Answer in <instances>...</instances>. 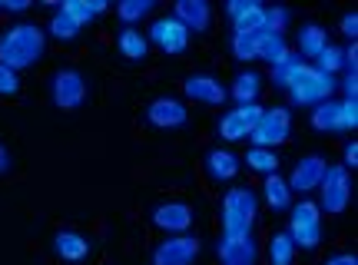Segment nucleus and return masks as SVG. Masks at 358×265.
<instances>
[{
    "instance_id": "23",
    "label": "nucleus",
    "mask_w": 358,
    "mask_h": 265,
    "mask_svg": "<svg viewBox=\"0 0 358 265\" xmlns=\"http://www.w3.org/2000/svg\"><path fill=\"white\" fill-rule=\"evenodd\" d=\"M262 196H266V202L272 206V213H285V209L292 206V189H289V182H285L279 173L266 176V182H262Z\"/></svg>"
},
{
    "instance_id": "37",
    "label": "nucleus",
    "mask_w": 358,
    "mask_h": 265,
    "mask_svg": "<svg viewBox=\"0 0 358 265\" xmlns=\"http://www.w3.org/2000/svg\"><path fill=\"white\" fill-rule=\"evenodd\" d=\"M342 34H345V37L355 43V37H358V13H355V10L342 17Z\"/></svg>"
},
{
    "instance_id": "43",
    "label": "nucleus",
    "mask_w": 358,
    "mask_h": 265,
    "mask_svg": "<svg viewBox=\"0 0 358 265\" xmlns=\"http://www.w3.org/2000/svg\"><path fill=\"white\" fill-rule=\"evenodd\" d=\"M7 169H10V152L0 146V173H7Z\"/></svg>"
},
{
    "instance_id": "28",
    "label": "nucleus",
    "mask_w": 358,
    "mask_h": 265,
    "mask_svg": "<svg viewBox=\"0 0 358 265\" xmlns=\"http://www.w3.org/2000/svg\"><path fill=\"white\" fill-rule=\"evenodd\" d=\"M295 252H299V249L292 245L289 232H275V236L268 239V265H292Z\"/></svg>"
},
{
    "instance_id": "30",
    "label": "nucleus",
    "mask_w": 358,
    "mask_h": 265,
    "mask_svg": "<svg viewBox=\"0 0 358 265\" xmlns=\"http://www.w3.org/2000/svg\"><path fill=\"white\" fill-rule=\"evenodd\" d=\"M315 70H322V73H329V76H335L338 70H345V50L329 43V47L315 57Z\"/></svg>"
},
{
    "instance_id": "24",
    "label": "nucleus",
    "mask_w": 358,
    "mask_h": 265,
    "mask_svg": "<svg viewBox=\"0 0 358 265\" xmlns=\"http://www.w3.org/2000/svg\"><path fill=\"white\" fill-rule=\"evenodd\" d=\"M325 47H329V34H325L322 24H306L299 30V53H302V57L315 60Z\"/></svg>"
},
{
    "instance_id": "40",
    "label": "nucleus",
    "mask_w": 358,
    "mask_h": 265,
    "mask_svg": "<svg viewBox=\"0 0 358 265\" xmlns=\"http://www.w3.org/2000/svg\"><path fill=\"white\" fill-rule=\"evenodd\" d=\"M325 265H358L355 252H335L332 259H325Z\"/></svg>"
},
{
    "instance_id": "12",
    "label": "nucleus",
    "mask_w": 358,
    "mask_h": 265,
    "mask_svg": "<svg viewBox=\"0 0 358 265\" xmlns=\"http://www.w3.org/2000/svg\"><path fill=\"white\" fill-rule=\"evenodd\" d=\"M226 13L232 17V27L236 34H245V37H256L266 30V7L256 3V0H232Z\"/></svg>"
},
{
    "instance_id": "34",
    "label": "nucleus",
    "mask_w": 358,
    "mask_h": 265,
    "mask_svg": "<svg viewBox=\"0 0 358 265\" xmlns=\"http://www.w3.org/2000/svg\"><path fill=\"white\" fill-rule=\"evenodd\" d=\"M20 93V73L0 64V96H17Z\"/></svg>"
},
{
    "instance_id": "10",
    "label": "nucleus",
    "mask_w": 358,
    "mask_h": 265,
    "mask_svg": "<svg viewBox=\"0 0 358 265\" xmlns=\"http://www.w3.org/2000/svg\"><path fill=\"white\" fill-rule=\"evenodd\" d=\"M199 255V239L182 232L173 239H163L153 249V265H192V259Z\"/></svg>"
},
{
    "instance_id": "7",
    "label": "nucleus",
    "mask_w": 358,
    "mask_h": 265,
    "mask_svg": "<svg viewBox=\"0 0 358 265\" xmlns=\"http://www.w3.org/2000/svg\"><path fill=\"white\" fill-rule=\"evenodd\" d=\"M50 96H53V103H57L64 113L80 110L83 100H87V80H83V73L73 70V66L57 70V73L50 76Z\"/></svg>"
},
{
    "instance_id": "31",
    "label": "nucleus",
    "mask_w": 358,
    "mask_h": 265,
    "mask_svg": "<svg viewBox=\"0 0 358 265\" xmlns=\"http://www.w3.org/2000/svg\"><path fill=\"white\" fill-rule=\"evenodd\" d=\"M50 37H57V40H77L80 37V30H83V27L80 24H73V20H70V17H66L64 10H57L50 17Z\"/></svg>"
},
{
    "instance_id": "15",
    "label": "nucleus",
    "mask_w": 358,
    "mask_h": 265,
    "mask_svg": "<svg viewBox=\"0 0 358 265\" xmlns=\"http://www.w3.org/2000/svg\"><path fill=\"white\" fill-rule=\"evenodd\" d=\"M153 226L169 232V236H182L192 229V206L186 202H159L153 209Z\"/></svg>"
},
{
    "instance_id": "13",
    "label": "nucleus",
    "mask_w": 358,
    "mask_h": 265,
    "mask_svg": "<svg viewBox=\"0 0 358 265\" xmlns=\"http://www.w3.org/2000/svg\"><path fill=\"white\" fill-rule=\"evenodd\" d=\"M216 255L222 265H256L259 245L252 236H222L216 242Z\"/></svg>"
},
{
    "instance_id": "22",
    "label": "nucleus",
    "mask_w": 358,
    "mask_h": 265,
    "mask_svg": "<svg viewBox=\"0 0 358 265\" xmlns=\"http://www.w3.org/2000/svg\"><path fill=\"white\" fill-rule=\"evenodd\" d=\"M60 10H64L73 24L90 27L103 10H106V3H103V0H64V3H60Z\"/></svg>"
},
{
    "instance_id": "16",
    "label": "nucleus",
    "mask_w": 358,
    "mask_h": 265,
    "mask_svg": "<svg viewBox=\"0 0 358 265\" xmlns=\"http://www.w3.org/2000/svg\"><path fill=\"white\" fill-rule=\"evenodd\" d=\"M146 116H150V123L159 129H179V127H186L189 110H186L182 100H176V96H156V100L146 106Z\"/></svg>"
},
{
    "instance_id": "11",
    "label": "nucleus",
    "mask_w": 358,
    "mask_h": 265,
    "mask_svg": "<svg viewBox=\"0 0 358 265\" xmlns=\"http://www.w3.org/2000/svg\"><path fill=\"white\" fill-rule=\"evenodd\" d=\"M182 93L196 103H206V106H222L226 96H229V89L219 83V76L213 73H189L182 80Z\"/></svg>"
},
{
    "instance_id": "32",
    "label": "nucleus",
    "mask_w": 358,
    "mask_h": 265,
    "mask_svg": "<svg viewBox=\"0 0 358 265\" xmlns=\"http://www.w3.org/2000/svg\"><path fill=\"white\" fill-rule=\"evenodd\" d=\"M289 20H292L289 7H266V30H272V34H285Z\"/></svg>"
},
{
    "instance_id": "18",
    "label": "nucleus",
    "mask_w": 358,
    "mask_h": 265,
    "mask_svg": "<svg viewBox=\"0 0 358 265\" xmlns=\"http://www.w3.org/2000/svg\"><path fill=\"white\" fill-rule=\"evenodd\" d=\"M173 17H176L179 24L186 27V30H196V34H203V30H209L213 10H209V3H206V0H176V7H173Z\"/></svg>"
},
{
    "instance_id": "14",
    "label": "nucleus",
    "mask_w": 358,
    "mask_h": 265,
    "mask_svg": "<svg viewBox=\"0 0 358 265\" xmlns=\"http://www.w3.org/2000/svg\"><path fill=\"white\" fill-rule=\"evenodd\" d=\"M325 156H319V152H308V156H302L299 163H295L292 169V176L285 179L289 182V189L292 192H312V189H319V182L322 176H325Z\"/></svg>"
},
{
    "instance_id": "25",
    "label": "nucleus",
    "mask_w": 358,
    "mask_h": 265,
    "mask_svg": "<svg viewBox=\"0 0 358 265\" xmlns=\"http://www.w3.org/2000/svg\"><path fill=\"white\" fill-rule=\"evenodd\" d=\"M259 93H262V76H259L256 70H243V73L232 80V96H236L239 106H243V103H256Z\"/></svg>"
},
{
    "instance_id": "4",
    "label": "nucleus",
    "mask_w": 358,
    "mask_h": 265,
    "mask_svg": "<svg viewBox=\"0 0 358 265\" xmlns=\"http://www.w3.org/2000/svg\"><path fill=\"white\" fill-rule=\"evenodd\" d=\"M289 239L295 249H319L322 242V209L319 202L302 199L289 206Z\"/></svg>"
},
{
    "instance_id": "41",
    "label": "nucleus",
    "mask_w": 358,
    "mask_h": 265,
    "mask_svg": "<svg viewBox=\"0 0 358 265\" xmlns=\"http://www.w3.org/2000/svg\"><path fill=\"white\" fill-rule=\"evenodd\" d=\"M0 10H7V13H24V10H30V3H27V0H3V3H0Z\"/></svg>"
},
{
    "instance_id": "2",
    "label": "nucleus",
    "mask_w": 358,
    "mask_h": 265,
    "mask_svg": "<svg viewBox=\"0 0 358 265\" xmlns=\"http://www.w3.org/2000/svg\"><path fill=\"white\" fill-rule=\"evenodd\" d=\"M285 89H289V100L295 103V106H315V103L322 100H332V93L338 89V80L329 73H322V70H315L312 64H299L292 66V73H289V83H285Z\"/></svg>"
},
{
    "instance_id": "39",
    "label": "nucleus",
    "mask_w": 358,
    "mask_h": 265,
    "mask_svg": "<svg viewBox=\"0 0 358 265\" xmlns=\"http://www.w3.org/2000/svg\"><path fill=\"white\" fill-rule=\"evenodd\" d=\"M342 166L345 169H355L358 166V143L352 139V143H345V159H342Z\"/></svg>"
},
{
    "instance_id": "35",
    "label": "nucleus",
    "mask_w": 358,
    "mask_h": 265,
    "mask_svg": "<svg viewBox=\"0 0 358 265\" xmlns=\"http://www.w3.org/2000/svg\"><path fill=\"white\" fill-rule=\"evenodd\" d=\"M295 64H299V57H289V60H282L279 66H272V87L285 89V83H289V73H292Z\"/></svg>"
},
{
    "instance_id": "5",
    "label": "nucleus",
    "mask_w": 358,
    "mask_h": 265,
    "mask_svg": "<svg viewBox=\"0 0 358 265\" xmlns=\"http://www.w3.org/2000/svg\"><path fill=\"white\" fill-rule=\"evenodd\" d=\"M352 202V179L345 166H325V176L319 182V209L329 215H342Z\"/></svg>"
},
{
    "instance_id": "38",
    "label": "nucleus",
    "mask_w": 358,
    "mask_h": 265,
    "mask_svg": "<svg viewBox=\"0 0 358 265\" xmlns=\"http://www.w3.org/2000/svg\"><path fill=\"white\" fill-rule=\"evenodd\" d=\"M338 87L345 89V100H358V73H345V80Z\"/></svg>"
},
{
    "instance_id": "29",
    "label": "nucleus",
    "mask_w": 358,
    "mask_h": 265,
    "mask_svg": "<svg viewBox=\"0 0 358 265\" xmlns=\"http://www.w3.org/2000/svg\"><path fill=\"white\" fill-rule=\"evenodd\" d=\"M153 7H156V0H123V3H116V17L127 27H133V24H140L143 17H150Z\"/></svg>"
},
{
    "instance_id": "6",
    "label": "nucleus",
    "mask_w": 358,
    "mask_h": 265,
    "mask_svg": "<svg viewBox=\"0 0 358 265\" xmlns=\"http://www.w3.org/2000/svg\"><path fill=\"white\" fill-rule=\"evenodd\" d=\"M289 133H292V113L285 106H272V110H262V116H259V123L252 127L249 139H252V146L275 150V146H282L289 139Z\"/></svg>"
},
{
    "instance_id": "1",
    "label": "nucleus",
    "mask_w": 358,
    "mask_h": 265,
    "mask_svg": "<svg viewBox=\"0 0 358 265\" xmlns=\"http://www.w3.org/2000/svg\"><path fill=\"white\" fill-rule=\"evenodd\" d=\"M43 53H47V34L34 20H17L0 34V64L17 70V73L40 64Z\"/></svg>"
},
{
    "instance_id": "8",
    "label": "nucleus",
    "mask_w": 358,
    "mask_h": 265,
    "mask_svg": "<svg viewBox=\"0 0 358 265\" xmlns=\"http://www.w3.org/2000/svg\"><path fill=\"white\" fill-rule=\"evenodd\" d=\"M259 116H262V106H259V103L236 106V110L219 116V136L226 139V143H239V139H245L252 133V127L259 123Z\"/></svg>"
},
{
    "instance_id": "3",
    "label": "nucleus",
    "mask_w": 358,
    "mask_h": 265,
    "mask_svg": "<svg viewBox=\"0 0 358 265\" xmlns=\"http://www.w3.org/2000/svg\"><path fill=\"white\" fill-rule=\"evenodd\" d=\"M259 219V196L249 186H236L222 196V236H252Z\"/></svg>"
},
{
    "instance_id": "33",
    "label": "nucleus",
    "mask_w": 358,
    "mask_h": 265,
    "mask_svg": "<svg viewBox=\"0 0 358 265\" xmlns=\"http://www.w3.org/2000/svg\"><path fill=\"white\" fill-rule=\"evenodd\" d=\"M232 57L236 60H256V40L245 34H232Z\"/></svg>"
},
{
    "instance_id": "20",
    "label": "nucleus",
    "mask_w": 358,
    "mask_h": 265,
    "mask_svg": "<svg viewBox=\"0 0 358 265\" xmlns=\"http://www.w3.org/2000/svg\"><path fill=\"white\" fill-rule=\"evenodd\" d=\"M53 252L60 259H66V262H83L90 255V239L73 232V229H64V232L53 236Z\"/></svg>"
},
{
    "instance_id": "42",
    "label": "nucleus",
    "mask_w": 358,
    "mask_h": 265,
    "mask_svg": "<svg viewBox=\"0 0 358 265\" xmlns=\"http://www.w3.org/2000/svg\"><path fill=\"white\" fill-rule=\"evenodd\" d=\"M355 64H358V47L352 43V47L345 50V70L348 73H355Z\"/></svg>"
},
{
    "instance_id": "26",
    "label": "nucleus",
    "mask_w": 358,
    "mask_h": 265,
    "mask_svg": "<svg viewBox=\"0 0 358 265\" xmlns=\"http://www.w3.org/2000/svg\"><path fill=\"white\" fill-rule=\"evenodd\" d=\"M116 43H120V53H123L127 60H143V57L150 53V40L143 37L136 27H123L120 37H116Z\"/></svg>"
},
{
    "instance_id": "36",
    "label": "nucleus",
    "mask_w": 358,
    "mask_h": 265,
    "mask_svg": "<svg viewBox=\"0 0 358 265\" xmlns=\"http://www.w3.org/2000/svg\"><path fill=\"white\" fill-rule=\"evenodd\" d=\"M358 127V100H342V133Z\"/></svg>"
},
{
    "instance_id": "17",
    "label": "nucleus",
    "mask_w": 358,
    "mask_h": 265,
    "mask_svg": "<svg viewBox=\"0 0 358 265\" xmlns=\"http://www.w3.org/2000/svg\"><path fill=\"white\" fill-rule=\"evenodd\" d=\"M203 163H206V176L213 179V182H232V179L239 176L243 159L232 150H209Z\"/></svg>"
},
{
    "instance_id": "9",
    "label": "nucleus",
    "mask_w": 358,
    "mask_h": 265,
    "mask_svg": "<svg viewBox=\"0 0 358 265\" xmlns=\"http://www.w3.org/2000/svg\"><path fill=\"white\" fill-rule=\"evenodd\" d=\"M150 40H153L163 53L179 57V53H186V47H189V30L179 24L176 17H159V20H153V27H150Z\"/></svg>"
},
{
    "instance_id": "21",
    "label": "nucleus",
    "mask_w": 358,
    "mask_h": 265,
    "mask_svg": "<svg viewBox=\"0 0 358 265\" xmlns=\"http://www.w3.org/2000/svg\"><path fill=\"white\" fill-rule=\"evenodd\" d=\"M308 123L319 133H342V100H322L312 106Z\"/></svg>"
},
{
    "instance_id": "19",
    "label": "nucleus",
    "mask_w": 358,
    "mask_h": 265,
    "mask_svg": "<svg viewBox=\"0 0 358 265\" xmlns=\"http://www.w3.org/2000/svg\"><path fill=\"white\" fill-rule=\"evenodd\" d=\"M256 60H266L268 66H279L282 60H289V43H285V34H272V30H262L256 34Z\"/></svg>"
},
{
    "instance_id": "27",
    "label": "nucleus",
    "mask_w": 358,
    "mask_h": 265,
    "mask_svg": "<svg viewBox=\"0 0 358 265\" xmlns=\"http://www.w3.org/2000/svg\"><path fill=\"white\" fill-rule=\"evenodd\" d=\"M245 166H249L252 173L272 176V173H279V156H275V150H262V146H252V150L245 152Z\"/></svg>"
}]
</instances>
